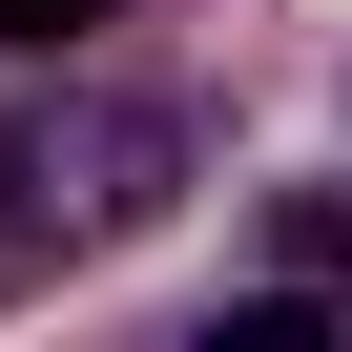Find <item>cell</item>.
I'll return each mask as SVG.
<instances>
[{
	"instance_id": "6da1fadb",
	"label": "cell",
	"mask_w": 352,
	"mask_h": 352,
	"mask_svg": "<svg viewBox=\"0 0 352 352\" xmlns=\"http://www.w3.org/2000/svg\"><path fill=\"white\" fill-rule=\"evenodd\" d=\"M104 21V0H0V42H83Z\"/></svg>"
}]
</instances>
